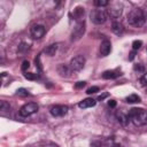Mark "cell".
Instances as JSON below:
<instances>
[{
  "label": "cell",
  "mask_w": 147,
  "mask_h": 147,
  "mask_svg": "<svg viewBox=\"0 0 147 147\" xmlns=\"http://www.w3.org/2000/svg\"><path fill=\"white\" fill-rule=\"evenodd\" d=\"M57 72L60 74L61 77H69L71 74V68L65 64H60L57 67Z\"/></svg>",
  "instance_id": "cell-11"
},
{
  "label": "cell",
  "mask_w": 147,
  "mask_h": 147,
  "mask_svg": "<svg viewBox=\"0 0 147 147\" xmlns=\"http://www.w3.org/2000/svg\"><path fill=\"white\" fill-rule=\"evenodd\" d=\"M84 14H85V10H84V8L83 7H76L75 9H74V13H72V15H74V18L76 20V21H78V22H82L80 20L83 18V16H84Z\"/></svg>",
  "instance_id": "cell-13"
},
{
  "label": "cell",
  "mask_w": 147,
  "mask_h": 147,
  "mask_svg": "<svg viewBox=\"0 0 147 147\" xmlns=\"http://www.w3.org/2000/svg\"><path fill=\"white\" fill-rule=\"evenodd\" d=\"M39 109L38 105L36 102H29V103H25L24 106L21 107L20 109V114L21 116H24V117H28L34 113H37V110Z\"/></svg>",
  "instance_id": "cell-6"
},
{
  "label": "cell",
  "mask_w": 147,
  "mask_h": 147,
  "mask_svg": "<svg viewBox=\"0 0 147 147\" xmlns=\"http://www.w3.org/2000/svg\"><path fill=\"white\" fill-rule=\"evenodd\" d=\"M111 51V44L109 40H103L100 45V55L101 56H107Z\"/></svg>",
  "instance_id": "cell-10"
},
{
  "label": "cell",
  "mask_w": 147,
  "mask_h": 147,
  "mask_svg": "<svg viewBox=\"0 0 147 147\" xmlns=\"http://www.w3.org/2000/svg\"><path fill=\"white\" fill-rule=\"evenodd\" d=\"M129 121H131L136 126H142L147 124V110L142 108H132L127 114Z\"/></svg>",
  "instance_id": "cell-2"
},
{
  "label": "cell",
  "mask_w": 147,
  "mask_h": 147,
  "mask_svg": "<svg viewBox=\"0 0 147 147\" xmlns=\"http://www.w3.org/2000/svg\"><path fill=\"white\" fill-rule=\"evenodd\" d=\"M85 33V22L82 21V22H78L76 24V26L74 28V30L71 31V41H76V40H79L83 34Z\"/></svg>",
  "instance_id": "cell-5"
},
{
  "label": "cell",
  "mask_w": 147,
  "mask_h": 147,
  "mask_svg": "<svg viewBox=\"0 0 147 147\" xmlns=\"http://www.w3.org/2000/svg\"><path fill=\"white\" fill-rule=\"evenodd\" d=\"M95 92H99V87L98 86H92V87L87 88V91H86L87 94H92V93H95Z\"/></svg>",
  "instance_id": "cell-26"
},
{
  "label": "cell",
  "mask_w": 147,
  "mask_h": 147,
  "mask_svg": "<svg viewBox=\"0 0 147 147\" xmlns=\"http://www.w3.org/2000/svg\"><path fill=\"white\" fill-rule=\"evenodd\" d=\"M134 54H136V52L133 51V52L130 54V56H129V60H133V57H134Z\"/></svg>",
  "instance_id": "cell-33"
},
{
  "label": "cell",
  "mask_w": 147,
  "mask_h": 147,
  "mask_svg": "<svg viewBox=\"0 0 147 147\" xmlns=\"http://www.w3.org/2000/svg\"><path fill=\"white\" fill-rule=\"evenodd\" d=\"M133 70L134 71H138V72H144L145 71V68H144V65L142 64H134L133 65Z\"/></svg>",
  "instance_id": "cell-23"
},
{
  "label": "cell",
  "mask_w": 147,
  "mask_h": 147,
  "mask_svg": "<svg viewBox=\"0 0 147 147\" xmlns=\"http://www.w3.org/2000/svg\"><path fill=\"white\" fill-rule=\"evenodd\" d=\"M24 77H25L26 79H29V80H34V79H37V78H38V76H37L36 74H32V72L24 74Z\"/></svg>",
  "instance_id": "cell-22"
},
{
  "label": "cell",
  "mask_w": 147,
  "mask_h": 147,
  "mask_svg": "<svg viewBox=\"0 0 147 147\" xmlns=\"http://www.w3.org/2000/svg\"><path fill=\"white\" fill-rule=\"evenodd\" d=\"M125 101H126L127 103H137V102H140L141 99H140V96L137 95V94H130L129 96L125 98Z\"/></svg>",
  "instance_id": "cell-17"
},
{
  "label": "cell",
  "mask_w": 147,
  "mask_h": 147,
  "mask_svg": "<svg viewBox=\"0 0 147 147\" xmlns=\"http://www.w3.org/2000/svg\"><path fill=\"white\" fill-rule=\"evenodd\" d=\"M16 93H17L18 95H23V96L29 95V92H28V90H25V88H18V90L16 91Z\"/></svg>",
  "instance_id": "cell-24"
},
{
  "label": "cell",
  "mask_w": 147,
  "mask_h": 147,
  "mask_svg": "<svg viewBox=\"0 0 147 147\" xmlns=\"http://www.w3.org/2000/svg\"><path fill=\"white\" fill-rule=\"evenodd\" d=\"M122 11H123V5L121 2H113L110 5H108V9H107V13L110 17L113 18H117L122 15Z\"/></svg>",
  "instance_id": "cell-4"
},
{
  "label": "cell",
  "mask_w": 147,
  "mask_h": 147,
  "mask_svg": "<svg viewBox=\"0 0 147 147\" xmlns=\"http://www.w3.org/2000/svg\"><path fill=\"white\" fill-rule=\"evenodd\" d=\"M95 103H96V101H95L94 99H92V98H87V99H84L83 101H80V102L78 103V107L85 109V108H90V107L95 106Z\"/></svg>",
  "instance_id": "cell-12"
},
{
  "label": "cell",
  "mask_w": 147,
  "mask_h": 147,
  "mask_svg": "<svg viewBox=\"0 0 147 147\" xmlns=\"http://www.w3.org/2000/svg\"><path fill=\"white\" fill-rule=\"evenodd\" d=\"M117 119H118V122H119L123 126H126V124L129 123V117H127V115H124L123 113H118V114H117Z\"/></svg>",
  "instance_id": "cell-18"
},
{
  "label": "cell",
  "mask_w": 147,
  "mask_h": 147,
  "mask_svg": "<svg viewBox=\"0 0 147 147\" xmlns=\"http://www.w3.org/2000/svg\"><path fill=\"white\" fill-rule=\"evenodd\" d=\"M85 82H78V83H76V85H75V87L76 88H82V87H84L85 86Z\"/></svg>",
  "instance_id": "cell-30"
},
{
  "label": "cell",
  "mask_w": 147,
  "mask_h": 147,
  "mask_svg": "<svg viewBox=\"0 0 147 147\" xmlns=\"http://www.w3.org/2000/svg\"><path fill=\"white\" fill-rule=\"evenodd\" d=\"M30 68V62L29 61H23V63H22V67H21V69H22V71H26L28 69Z\"/></svg>",
  "instance_id": "cell-25"
},
{
  "label": "cell",
  "mask_w": 147,
  "mask_h": 147,
  "mask_svg": "<svg viewBox=\"0 0 147 147\" xmlns=\"http://www.w3.org/2000/svg\"><path fill=\"white\" fill-rule=\"evenodd\" d=\"M9 109H10V105H9L8 102H6V101H1V102H0V110H1L2 113L7 111V110H9Z\"/></svg>",
  "instance_id": "cell-19"
},
{
  "label": "cell",
  "mask_w": 147,
  "mask_h": 147,
  "mask_svg": "<svg viewBox=\"0 0 147 147\" xmlns=\"http://www.w3.org/2000/svg\"><path fill=\"white\" fill-rule=\"evenodd\" d=\"M141 45H142V41H141V40H134V41L132 42V48H133V51L139 49V48L141 47Z\"/></svg>",
  "instance_id": "cell-21"
},
{
  "label": "cell",
  "mask_w": 147,
  "mask_h": 147,
  "mask_svg": "<svg viewBox=\"0 0 147 147\" xmlns=\"http://www.w3.org/2000/svg\"><path fill=\"white\" fill-rule=\"evenodd\" d=\"M107 96H108V94H107V93L101 94V95H99V96H98V100H100V101H101V100H103V99H105V98H107Z\"/></svg>",
  "instance_id": "cell-32"
},
{
  "label": "cell",
  "mask_w": 147,
  "mask_h": 147,
  "mask_svg": "<svg viewBox=\"0 0 147 147\" xmlns=\"http://www.w3.org/2000/svg\"><path fill=\"white\" fill-rule=\"evenodd\" d=\"M56 51H57V45L56 44H52V45H49V46H47L45 48V53L48 56H54Z\"/></svg>",
  "instance_id": "cell-16"
},
{
  "label": "cell",
  "mask_w": 147,
  "mask_h": 147,
  "mask_svg": "<svg viewBox=\"0 0 147 147\" xmlns=\"http://www.w3.org/2000/svg\"><path fill=\"white\" fill-rule=\"evenodd\" d=\"M147 20V14L142 8H134L127 15V22L134 28H141Z\"/></svg>",
  "instance_id": "cell-1"
},
{
  "label": "cell",
  "mask_w": 147,
  "mask_h": 147,
  "mask_svg": "<svg viewBox=\"0 0 147 147\" xmlns=\"http://www.w3.org/2000/svg\"><path fill=\"white\" fill-rule=\"evenodd\" d=\"M90 17L94 24H103L107 21V13L102 9H93Z\"/></svg>",
  "instance_id": "cell-3"
},
{
  "label": "cell",
  "mask_w": 147,
  "mask_h": 147,
  "mask_svg": "<svg viewBox=\"0 0 147 147\" xmlns=\"http://www.w3.org/2000/svg\"><path fill=\"white\" fill-rule=\"evenodd\" d=\"M85 65V57L83 55H76L70 61V68L74 71H80Z\"/></svg>",
  "instance_id": "cell-7"
},
{
  "label": "cell",
  "mask_w": 147,
  "mask_h": 147,
  "mask_svg": "<svg viewBox=\"0 0 147 147\" xmlns=\"http://www.w3.org/2000/svg\"><path fill=\"white\" fill-rule=\"evenodd\" d=\"M119 75H121V72L117 71V70H107V71H105L102 74V78H105V79H114V78H117Z\"/></svg>",
  "instance_id": "cell-14"
},
{
  "label": "cell",
  "mask_w": 147,
  "mask_h": 147,
  "mask_svg": "<svg viewBox=\"0 0 147 147\" xmlns=\"http://www.w3.org/2000/svg\"><path fill=\"white\" fill-rule=\"evenodd\" d=\"M140 83H141L142 86H147V72L144 74V75L141 76V78H140Z\"/></svg>",
  "instance_id": "cell-27"
},
{
  "label": "cell",
  "mask_w": 147,
  "mask_h": 147,
  "mask_svg": "<svg viewBox=\"0 0 147 147\" xmlns=\"http://www.w3.org/2000/svg\"><path fill=\"white\" fill-rule=\"evenodd\" d=\"M108 106H109V107H111V108H114V107L116 106V101H114V100L108 101Z\"/></svg>",
  "instance_id": "cell-31"
},
{
  "label": "cell",
  "mask_w": 147,
  "mask_h": 147,
  "mask_svg": "<svg viewBox=\"0 0 147 147\" xmlns=\"http://www.w3.org/2000/svg\"><path fill=\"white\" fill-rule=\"evenodd\" d=\"M45 33H46V29L44 25L37 24V25H33L31 28V36L33 39H40L45 36Z\"/></svg>",
  "instance_id": "cell-8"
},
{
  "label": "cell",
  "mask_w": 147,
  "mask_h": 147,
  "mask_svg": "<svg viewBox=\"0 0 147 147\" xmlns=\"http://www.w3.org/2000/svg\"><path fill=\"white\" fill-rule=\"evenodd\" d=\"M94 5L96 7H106L109 5V1L108 0H95L94 1Z\"/></svg>",
  "instance_id": "cell-20"
},
{
  "label": "cell",
  "mask_w": 147,
  "mask_h": 147,
  "mask_svg": "<svg viewBox=\"0 0 147 147\" xmlns=\"http://www.w3.org/2000/svg\"><path fill=\"white\" fill-rule=\"evenodd\" d=\"M111 30H113L114 33L121 34V33H123L124 28H123V25H122L119 22H113V24H111Z\"/></svg>",
  "instance_id": "cell-15"
},
{
  "label": "cell",
  "mask_w": 147,
  "mask_h": 147,
  "mask_svg": "<svg viewBox=\"0 0 147 147\" xmlns=\"http://www.w3.org/2000/svg\"><path fill=\"white\" fill-rule=\"evenodd\" d=\"M29 48V45H26L25 42H22L20 46H18V52H24Z\"/></svg>",
  "instance_id": "cell-28"
},
{
  "label": "cell",
  "mask_w": 147,
  "mask_h": 147,
  "mask_svg": "<svg viewBox=\"0 0 147 147\" xmlns=\"http://www.w3.org/2000/svg\"><path fill=\"white\" fill-rule=\"evenodd\" d=\"M67 111H68V107H67V106H63V105L53 106V107L49 109V113H51L53 116H55V117H57V116H63V115L67 114Z\"/></svg>",
  "instance_id": "cell-9"
},
{
  "label": "cell",
  "mask_w": 147,
  "mask_h": 147,
  "mask_svg": "<svg viewBox=\"0 0 147 147\" xmlns=\"http://www.w3.org/2000/svg\"><path fill=\"white\" fill-rule=\"evenodd\" d=\"M111 147H121V146H119V145H118V144H114V145H113V146H111Z\"/></svg>",
  "instance_id": "cell-34"
},
{
  "label": "cell",
  "mask_w": 147,
  "mask_h": 147,
  "mask_svg": "<svg viewBox=\"0 0 147 147\" xmlns=\"http://www.w3.org/2000/svg\"><path fill=\"white\" fill-rule=\"evenodd\" d=\"M36 67L39 69V71L42 70V67H41V64H40V55H38V56L36 57Z\"/></svg>",
  "instance_id": "cell-29"
}]
</instances>
